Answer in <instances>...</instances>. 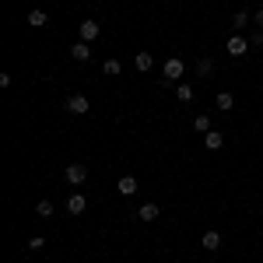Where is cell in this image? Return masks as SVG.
Wrapping results in <instances>:
<instances>
[{"instance_id": "obj_1", "label": "cell", "mask_w": 263, "mask_h": 263, "mask_svg": "<svg viewBox=\"0 0 263 263\" xmlns=\"http://www.w3.org/2000/svg\"><path fill=\"white\" fill-rule=\"evenodd\" d=\"M63 179L70 182V186H81V182L88 179V165H81V162L67 165V168H63Z\"/></svg>"}, {"instance_id": "obj_2", "label": "cell", "mask_w": 263, "mask_h": 263, "mask_svg": "<svg viewBox=\"0 0 263 263\" xmlns=\"http://www.w3.org/2000/svg\"><path fill=\"white\" fill-rule=\"evenodd\" d=\"M88 109H91V105H88L84 95H70V99H67V112H70V116H84Z\"/></svg>"}, {"instance_id": "obj_3", "label": "cell", "mask_w": 263, "mask_h": 263, "mask_svg": "<svg viewBox=\"0 0 263 263\" xmlns=\"http://www.w3.org/2000/svg\"><path fill=\"white\" fill-rule=\"evenodd\" d=\"M246 49H249V42L242 35H232L228 39V57H246Z\"/></svg>"}, {"instance_id": "obj_4", "label": "cell", "mask_w": 263, "mask_h": 263, "mask_svg": "<svg viewBox=\"0 0 263 263\" xmlns=\"http://www.w3.org/2000/svg\"><path fill=\"white\" fill-rule=\"evenodd\" d=\"M116 193H120V197H134V193H137V179H134V176H123V179L116 182Z\"/></svg>"}, {"instance_id": "obj_5", "label": "cell", "mask_w": 263, "mask_h": 263, "mask_svg": "<svg viewBox=\"0 0 263 263\" xmlns=\"http://www.w3.org/2000/svg\"><path fill=\"white\" fill-rule=\"evenodd\" d=\"M67 211H70V214H74V218H78V214H84V211H88V200H84L81 193H74V197H70V200H67Z\"/></svg>"}, {"instance_id": "obj_6", "label": "cell", "mask_w": 263, "mask_h": 263, "mask_svg": "<svg viewBox=\"0 0 263 263\" xmlns=\"http://www.w3.org/2000/svg\"><path fill=\"white\" fill-rule=\"evenodd\" d=\"M158 214H162V207H158V203H141V211H137V218H141V221H155Z\"/></svg>"}, {"instance_id": "obj_7", "label": "cell", "mask_w": 263, "mask_h": 263, "mask_svg": "<svg viewBox=\"0 0 263 263\" xmlns=\"http://www.w3.org/2000/svg\"><path fill=\"white\" fill-rule=\"evenodd\" d=\"M134 67H137V70H141V74H147V70H151V67H155V57H151V53H137V57H134Z\"/></svg>"}, {"instance_id": "obj_8", "label": "cell", "mask_w": 263, "mask_h": 263, "mask_svg": "<svg viewBox=\"0 0 263 263\" xmlns=\"http://www.w3.org/2000/svg\"><path fill=\"white\" fill-rule=\"evenodd\" d=\"M70 57H74L78 63H84L88 57H91V46H88V42H74V46H70Z\"/></svg>"}, {"instance_id": "obj_9", "label": "cell", "mask_w": 263, "mask_h": 263, "mask_svg": "<svg viewBox=\"0 0 263 263\" xmlns=\"http://www.w3.org/2000/svg\"><path fill=\"white\" fill-rule=\"evenodd\" d=\"M99 39V21H81V42Z\"/></svg>"}, {"instance_id": "obj_10", "label": "cell", "mask_w": 263, "mask_h": 263, "mask_svg": "<svg viewBox=\"0 0 263 263\" xmlns=\"http://www.w3.org/2000/svg\"><path fill=\"white\" fill-rule=\"evenodd\" d=\"M176 78H182V60H168L165 63V78L162 81H176Z\"/></svg>"}, {"instance_id": "obj_11", "label": "cell", "mask_w": 263, "mask_h": 263, "mask_svg": "<svg viewBox=\"0 0 263 263\" xmlns=\"http://www.w3.org/2000/svg\"><path fill=\"white\" fill-rule=\"evenodd\" d=\"M28 25H32V28H42V25H49V14H46L42 7H35V11H28Z\"/></svg>"}, {"instance_id": "obj_12", "label": "cell", "mask_w": 263, "mask_h": 263, "mask_svg": "<svg viewBox=\"0 0 263 263\" xmlns=\"http://www.w3.org/2000/svg\"><path fill=\"white\" fill-rule=\"evenodd\" d=\"M221 144H224V137L218 134V130H211V134H203V147H207V151H218Z\"/></svg>"}, {"instance_id": "obj_13", "label": "cell", "mask_w": 263, "mask_h": 263, "mask_svg": "<svg viewBox=\"0 0 263 263\" xmlns=\"http://www.w3.org/2000/svg\"><path fill=\"white\" fill-rule=\"evenodd\" d=\"M200 246H203V249H211V253H214V249H218V246H221V235H218V232H214V228H211V232H203Z\"/></svg>"}, {"instance_id": "obj_14", "label": "cell", "mask_w": 263, "mask_h": 263, "mask_svg": "<svg viewBox=\"0 0 263 263\" xmlns=\"http://www.w3.org/2000/svg\"><path fill=\"white\" fill-rule=\"evenodd\" d=\"M249 21H253V14H246V11H239V14L232 18V28H235V35H239V32H246V25H249Z\"/></svg>"}, {"instance_id": "obj_15", "label": "cell", "mask_w": 263, "mask_h": 263, "mask_svg": "<svg viewBox=\"0 0 263 263\" xmlns=\"http://www.w3.org/2000/svg\"><path fill=\"white\" fill-rule=\"evenodd\" d=\"M232 105H235V99H232V91H218V109H221V112H228Z\"/></svg>"}, {"instance_id": "obj_16", "label": "cell", "mask_w": 263, "mask_h": 263, "mask_svg": "<svg viewBox=\"0 0 263 263\" xmlns=\"http://www.w3.org/2000/svg\"><path fill=\"white\" fill-rule=\"evenodd\" d=\"M35 214H39V218H53V203L39 200V203H35Z\"/></svg>"}, {"instance_id": "obj_17", "label": "cell", "mask_w": 263, "mask_h": 263, "mask_svg": "<svg viewBox=\"0 0 263 263\" xmlns=\"http://www.w3.org/2000/svg\"><path fill=\"white\" fill-rule=\"evenodd\" d=\"M176 99L179 102H193V88H190V84H179V88H176Z\"/></svg>"}, {"instance_id": "obj_18", "label": "cell", "mask_w": 263, "mask_h": 263, "mask_svg": "<svg viewBox=\"0 0 263 263\" xmlns=\"http://www.w3.org/2000/svg\"><path fill=\"white\" fill-rule=\"evenodd\" d=\"M193 130H197V134H211V120H207V116H197V120H193Z\"/></svg>"}, {"instance_id": "obj_19", "label": "cell", "mask_w": 263, "mask_h": 263, "mask_svg": "<svg viewBox=\"0 0 263 263\" xmlns=\"http://www.w3.org/2000/svg\"><path fill=\"white\" fill-rule=\"evenodd\" d=\"M102 70H105L109 78H116V74H120V60H105V67H102Z\"/></svg>"}, {"instance_id": "obj_20", "label": "cell", "mask_w": 263, "mask_h": 263, "mask_svg": "<svg viewBox=\"0 0 263 263\" xmlns=\"http://www.w3.org/2000/svg\"><path fill=\"white\" fill-rule=\"evenodd\" d=\"M197 74H211V60H207V57L197 63Z\"/></svg>"}, {"instance_id": "obj_21", "label": "cell", "mask_w": 263, "mask_h": 263, "mask_svg": "<svg viewBox=\"0 0 263 263\" xmlns=\"http://www.w3.org/2000/svg\"><path fill=\"white\" fill-rule=\"evenodd\" d=\"M249 46H263V28H260V32H253V35H249Z\"/></svg>"}, {"instance_id": "obj_22", "label": "cell", "mask_w": 263, "mask_h": 263, "mask_svg": "<svg viewBox=\"0 0 263 263\" xmlns=\"http://www.w3.org/2000/svg\"><path fill=\"white\" fill-rule=\"evenodd\" d=\"M42 246H46V239H42V235H35V239L28 242V249H42Z\"/></svg>"}, {"instance_id": "obj_23", "label": "cell", "mask_w": 263, "mask_h": 263, "mask_svg": "<svg viewBox=\"0 0 263 263\" xmlns=\"http://www.w3.org/2000/svg\"><path fill=\"white\" fill-rule=\"evenodd\" d=\"M253 21H256V25H260V28H263V7H260V11H256V14H253Z\"/></svg>"}]
</instances>
